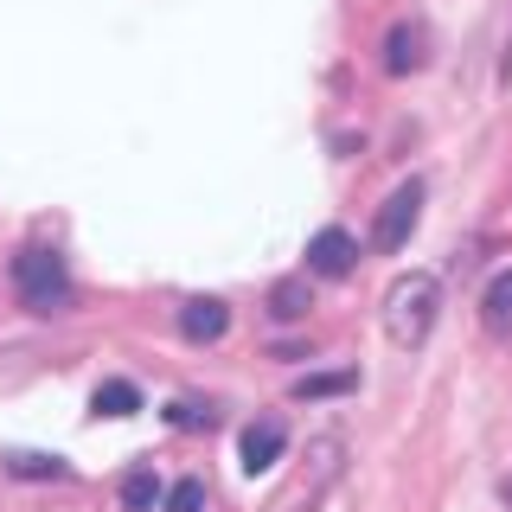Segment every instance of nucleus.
I'll list each match as a JSON object with an SVG mask.
<instances>
[{
	"mask_svg": "<svg viewBox=\"0 0 512 512\" xmlns=\"http://www.w3.org/2000/svg\"><path fill=\"white\" fill-rule=\"evenodd\" d=\"M7 269H13V295H20L32 314H58L64 301H71V276H64V256L58 250L26 244V250H13Z\"/></svg>",
	"mask_w": 512,
	"mask_h": 512,
	"instance_id": "f257e3e1",
	"label": "nucleus"
},
{
	"mask_svg": "<svg viewBox=\"0 0 512 512\" xmlns=\"http://www.w3.org/2000/svg\"><path fill=\"white\" fill-rule=\"evenodd\" d=\"M384 320H391V340H404V346H423L429 340V327H436V308H442V288L436 276H404L391 288V301H384Z\"/></svg>",
	"mask_w": 512,
	"mask_h": 512,
	"instance_id": "f03ea898",
	"label": "nucleus"
},
{
	"mask_svg": "<svg viewBox=\"0 0 512 512\" xmlns=\"http://www.w3.org/2000/svg\"><path fill=\"white\" fill-rule=\"evenodd\" d=\"M416 218H423V180H404L391 192V199L378 205V224H372V244L384 256H397L410 244V231H416Z\"/></svg>",
	"mask_w": 512,
	"mask_h": 512,
	"instance_id": "7ed1b4c3",
	"label": "nucleus"
},
{
	"mask_svg": "<svg viewBox=\"0 0 512 512\" xmlns=\"http://www.w3.org/2000/svg\"><path fill=\"white\" fill-rule=\"evenodd\" d=\"M352 263H359V237H352L346 224H320V231L308 237V269H314L320 282L352 276Z\"/></svg>",
	"mask_w": 512,
	"mask_h": 512,
	"instance_id": "20e7f679",
	"label": "nucleus"
},
{
	"mask_svg": "<svg viewBox=\"0 0 512 512\" xmlns=\"http://www.w3.org/2000/svg\"><path fill=\"white\" fill-rule=\"evenodd\" d=\"M224 327H231V308H224L218 295H192V301H180V333H186V340L212 346V340H224Z\"/></svg>",
	"mask_w": 512,
	"mask_h": 512,
	"instance_id": "39448f33",
	"label": "nucleus"
},
{
	"mask_svg": "<svg viewBox=\"0 0 512 512\" xmlns=\"http://www.w3.org/2000/svg\"><path fill=\"white\" fill-rule=\"evenodd\" d=\"M282 448H288L282 423H250V429H244V442H237V455H244L237 468H244V474H269V468L282 461Z\"/></svg>",
	"mask_w": 512,
	"mask_h": 512,
	"instance_id": "423d86ee",
	"label": "nucleus"
},
{
	"mask_svg": "<svg viewBox=\"0 0 512 512\" xmlns=\"http://www.w3.org/2000/svg\"><path fill=\"white\" fill-rule=\"evenodd\" d=\"M416 64H423V32H416V26H391V32H384V71L410 77Z\"/></svg>",
	"mask_w": 512,
	"mask_h": 512,
	"instance_id": "0eeeda50",
	"label": "nucleus"
},
{
	"mask_svg": "<svg viewBox=\"0 0 512 512\" xmlns=\"http://www.w3.org/2000/svg\"><path fill=\"white\" fill-rule=\"evenodd\" d=\"M480 320H487L493 333H512V269L487 282V295H480Z\"/></svg>",
	"mask_w": 512,
	"mask_h": 512,
	"instance_id": "6e6552de",
	"label": "nucleus"
},
{
	"mask_svg": "<svg viewBox=\"0 0 512 512\" xmlns=\"http://www.w3.org/2000/svg\"><path fill=\"white\" fill-rule=\"evenodd\" d=\"M308 308H314V288L301 276H282L276 288H269V314H276V320H301Z\"/></svg>",
	"mask_w": 512,
	"mask_h": 512,
	"instance_id": "1a4fd4ad",
	"label": "nucleus"
},
{
	"mask_svg": "<svg viewBox=\"0 0 512 512\" xmlns=\"http://www.w3.org/2000/svg\"><path fill=\"white\" fill-rule=\"evenodd\" d=\"M90 410L96 416H135L141 410V391L128 378H103V384H96V397H90Z\"/></svg>",
	"mask_w": 512,
	"mask_h": 512,
	"instance_id": "9d476101",
	"label": "nucleus"
},
{
	"mask_svg": "<svg viewBox=\"0 0 512 512\" xmlns=\"http://www.w3.org/2000/svg\"><path fill=\"white\" fill-rule=\"evenodd\" d=\"M122 506H128V512H154V506H160L154 468H128V474H122Z\"/></svg>",
	"mask_w": 512,
	"mask_h": 512,
	"instance_id": "9b49d317",
	"label": "nucleus"
},
{
	"mask_svg": "<svg viewBox=\"0 0 512 512\" xmlns=\"http://www.w3.org/2000/svg\"><path fill=\"white\" fill-rule=\"evenodd\" d=\"M7 474L13 480H64V461L58 455H26L20 448V455H7Z\"/></svg>",
	"mask_w": 512,
	"mask_h": 512,
	"instance_id": "f8f14e48",
	"label": "nucleus"
},
{
	"mask_svg": "<svg viewBox=\"0 0 512 512\" xmlns=\"http://www.w3.org/2000/svg\"><path fill=\"white\" fill-rule=\"evenodd\" d=\"M346 391H352V372H314V378L295 384L301 404H314V397H346Z\"/></svg>",
	"mask_w": 512,
	"mask_h": 512,
	"instance_id": "ddd939ff",
	"label": "nucleus"
},
{
	"mask_svg": "<svg viewBox=\"0 0 512 512\" xmlns=\"http://www.w3.org/2000/svg\"><path fill=\"white\" fill-rule=\"evenodd\" d=\"M167 423L173 429H212V404H205V397H173V404H167Z\"/></svg>",
	"mask_w": 512,
	"mask_h": 512,
	"instance_id": "4468645a",
	"label": "nucleus"
},
{
	"mask_svg": "<svg viewBox=\"0 0 512 512\" xmlns=\"http://www.w3.org/2000/svg\"><path fill=\"white\" fill-rule=\"evenodd\" d=\"M167 512H205V487H199V480H173V487H167Z\"/></svg>",
	"mask_w": 512,
	"mask_h": 512,
	"instance_id": "2eb2a0df",
	"label": "nucleus"
}]
</instances>
